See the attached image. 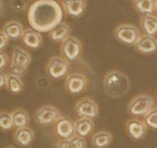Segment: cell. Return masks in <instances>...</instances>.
<instances>
[{"label": "cell", "mask_w": 157, "mask_h": 148, "mask_svg": "<svg viewBox=\"0 0 157 148\" xmlns=\"http://www.w3.org/2000/svg\"><path fill=\"white\" fill-rule=\"evenodd\" d=\"M32 57L30 54L21 47H15L12 51V60L9 65L10 74L22 77L30 66Z\"/></svg>", "instance_id": "cell-3"}, {"label": "cell", "mask_w": 157, "mask_h": 148, "mask_svg": "<svg viewBox=\"0 0 157 148\" xmlns=\"http://www.w3.org/2000/svg\"><path fill=\"white\" fill-rule=\"evenodd\" d=\"M144 121L148 128L157 130V107H154L145 117Z\"/></svg>", "instance_id": "cell-26"}, {"label": "cell", "mask_w": 157, "mask_h": 148, "mask_svg": "<svg viewBox=\"0 0 157 148\" xmlns=\"http://www.w3.org/2000/svg\"><path fill=\"white\" fill-rule=\"evenodd\" d=\"M75 134L81 138H86L90 136L94 130V123L89 118H80L75 121Z\"/></svg>", "instance_id": "cell-19"}, {"label": "cell", "mask_w": 157, "mask_h": 148, "mask_svg": "<svg viewBox=\"0 0 157 148\" xmlns=\"http://www.w3.org/2000/svg\"><path fill=\"white\" fill-rule=\"evenodd\" d=\"M56 148H73L71 140H59L57 143Z\"/></svg>", "instance_id": "cell-31"}, {"label": "cell", "mask_w": 157, "mask_h": 148, "mask_svg": "<svg viewBox=\"0 0 157 148\" xmlns=\"http://www.w3.org/2000/svg\"><path fill=\"white\" fill-rule=\"evenodd\" d=\"M88 85L87 77L80 72H74L67 75L64 81L66 92L71 95H79L85 92Z\"/></svg>", "instance_id": "cell-10"}, {"label": "cell", "mask_w": 157, "mask_h": 148, "mask_svg": "<svg viewBox=\"0 0 157 148\" xmlns=\"http://www.w3.org/2000/svg\"><path fill=\"white\" fill-rule=\"evenodd\" d=\"M12 122L15 129L29 127L30 124V116L22 108H16L11 113Z\"/></svg>", "instance_id": "cell-23"}, {"label": "cell", "mask_w": 157, "mask_h": 148, "mask_svg": "<svg viewBox=\"0 0 157 148\" xmlns=\"http://www.w3.org/2000/svg\"><path fill=\"white\" fill-rule=\"evenodd\" d=\"M9 39L2 31H0V52H3L9 45Z\"/></svg>", "instance_id": "cell-29"}, {"label": "cell", "mask_w": 157, "mask_h": 148, "mask_svg": "<svg viewBox=\"0 0 157 148\" xmlns=\"http://www.w3.org/2000/svg\"><path fill=\"white\" fill-rule=\"evenodd\" d=\"M70 69V62L62 56L55 55L49 58L45 68L48 76L53 80H60L67 77Z\"/></svg>", "instance_id": "cell-5"}, {"label": "cell", "mask_w": 157, "mask_h": 148, "mask_svg": "<svg viewBox=\"0 0 157 148\" xmlns=\"http://www.w3.org/2000/svg\"><path fill=\"white\" fill-rule=\"evenodd\" d=\"M21 41L26 48L36 50L42 45L43 38L41 33L32 28H27L24 30L21 36Z\"/></svg>", "instance_id": "cell-16"}, {"label": "cell", "mask_w": 157, "mask_h": 148, "mask_svg": "<svg viewBox=\"0 0 157 148\" xmlns=\"http://www.w3.org/2000/svg\"><path fill=\"white\" fill-rule=\"evenodd\" d=\"M71 29L69 25L64 21H61L48 32V35L52 41L55 42H63L66 38L71 36Z\"/></svg>", "instance_id": "cell-18"}, {"label": "cell", "mask_w": 157, "mask_h": 148, "mask_svg": "<svg viewBox=\"0 0 157 148\" xmlns=\"http://www.w3.org/2000/svg\"><path fill=\"white\" fill-rule=\"evenodd\" d=\"M113 141V136L109 132L100 130L94 134L91 138L92 145L95 148H107L110 147Z\"/></svg>", "instance_id": "cell-21"}, {"label": "cell", "mask_w": 157, "mask_h": 148, "mask_svg": "<svg viewBox=\"0 0 157 148\" xmlns=\"http://www.w3.org/2000/svg\"><path fill=\"white\" fill-rule=\"evenodd\" d=\"M103 86L105 93L112 98H121L128 93L130 88L129 77L124 72L112 70L104 77Z\"/></svg>", "instance_id": "cell-2"}, {"label": "cell", "mask_w": 157, "mask_h": 148, "mask_svg": "<svg viewBox=\"0 0 157 148\" xmlns=\"http://www.w3.org/2000/svg\"><path fill=\"white\" fill-rule=\"evenodd\" d=\"M63 9L55 0H36L28 10V21L38 32H49L62 21Z\"/></svg>", "instance_id": "cell-1"}, {"label": "cell", "mask_w": 157, "mask_h": 148, "mask_svg": "<svg viewBox=\"0 0 157 148\" xmlns=\"http://www.w3.org/2000/svg\"><path fill=\"white\" fill-rule=\"evenodd\" d=\"M2 32L9 40H18L21 38L24 32L23 26L19 21L12 20L9 21L3 25Z\"/></svg>", "instance_id": "cell-17"}, {"label": "cell", "mask_w": 157, "mask_h": 148, "mask_svg": "<svg viewBox=\"0 0 157 148\" xmlns=\"http://www.w3.org/2000/svg\"><path fill=\"white\" fill-rule=\"evenodd\" d=\"M6 88L12 95H18L21 93L24 89V83L21 77L13 74L8 75Z\"/></svg>", "instance_id": "cell-24"}, {"label": "cell", "mask_w": 157, "mask_h": 148, "mask_svg": "<svg viewBox=\"0 0 157 148\" xmlns=\"http://www.w3.org/2000/svg\"><path fill=\"white\" fill-rule=\"evenodd\" d=\"M61 6L67 15L79 18L85 12L87 0H61Z\"/></svg>", "instance_id": "cell-14"}, {"label": "cell", "mask_w": 157, "mask_h": 148, "mask_svg": "<svg viewBox=\"0 0 157 148\" xmlns=\"http://www.w3.org/2000/svg\"><path fill=\"white\" fill-rule=\"evenodd\" d=\"M60 52L64 59L69 62H74L79 60L82 55V44L78 38L71 35L61 42Z\"/></svg>", "instance_id": "cell-6"}, {"label": "cell", "mask_w": 157, "mask_h": 148, "mask_svg": "<svg viewBox=\"0 0 157 148\" xmlns=\"http://www.w3.org/2000/svg\"><path fill=\"white\" fill-rule=\"evenodd\" d=\"M9 63V58L6 52H0V71H3L8 65Z\"/></svg>", "instance_id": "cell-30"}, {"label": "cell", "mask_w": 157, "mask_h": 148, "mask_svg": "<svg viewBox=\"0 0 157 148\" xmlns=\"http://www.w3.org/2000/svg\"><path fill=\"white\" fill-rule=\"evenodd\" d=\"M75 110L79 118L94 120L99 115V107L98 103L90 97H84L80 98L75 104Z\"/></svg>", "instance_id": "cell-8"}, {"label": "cell", "mask_w": 157, "mask_h": 148, "mask_svg": "<svg viewBox=\"0 0 157 148\" xmlns=\"http://www.w3.org/2000/svg\"><path fill=\"white\" fill-rule=\"evenodd\" d=\"M35 139V132L29 127L17 128L14 132V141L17 145L21 147H29L33 144Z\"/></svg>", "instance_id": "cell-15"}, {"label": "cell", "mask_w": 157, "mask_h": 148, "mask_svg": "<svg viewBox=\"0 0 157 148\" xmlns=\"http://www.w3.org/2000/svg\"><path fill=\"white\" fill-rule=\"evenodd\" d=\"M70 140L73 148H87V143H86L85 138H81V137L75 134Z\"/></svg>", "instance_id": "cell-27"}, {"label": "cell", "mask_w": 157, "mask_h": 148, "mask_svg": "<svg viewBox=\"0 0 157 148\" xmlns=\"http://www.w3.org/2000/svg\"><path fill=\"white\" fill-rule=\"evenodd\" d=\"M133 7L142 15H153L156 12L157 0H133Z\"/></svg>", "instance_id": "cell-22"}, {"label": "cell", "mask_w": 157, "mask_h": 148, "mask_svg": "<svg viewBox=\"0 0 157 148\" xmlns=\"http://www.w3.org/2000/svg\"><path fill=\"white\" fill-rule=\"evenodd\" d=\"M156 12H157V6H156Z\"/></svg>", "instance_id": "cell-34"}, {"label": "cell", "mask_w": 157, "mask_h": 148, "mask_svg": "<svg viewBox=\"0 0 157 148\" xmlns=\"http://www.w3.org/2000/svg\"><path fill=\"white\" fill-rule=\"evenodd\" d=\"M140 27L145 35L155 36L157 34V15H142L140 21Z\"/></svg>", "instance_id": "cell-20"}, {"label": "cell", "mask_w": 157, "mask_h": 148, "mask_svg": "<svg viewBox=\"0 0 157 148\" xmlns=\"http://www.w3.org/2000/svg\"><path fill=\"white\" fill-rule=\"evenodd\" d=\"M8 75H6L3 71H0V89L6 88Z\"/></svg>", "instance_id": "cell-32"}, {"label": "cell", "mask_w": 157, "mask_h": 148, "mask_svg": "<svg viewBox=\"0 0 157 148\" xmlns=\"http://www.w3.org/2000/svg\"><path fill=\"white\" fill-rule=\"evenodd\" d=\"M54 133L59 140L71 139L75 135V121L67 116H61L54 124Z\"/></svg>", "instance_id": "cell-11"}, {"label": "cell", "mask_w": 157, "mask_h": 148, "mask_svg": "<svg viewBox=\"0 0 157 148\" xmlns=\"http://www.w3.org/2000/svg\"><path fill=\"white\" fill-rule=\"evenodd\" d=\"M133 46L135 50L141 55H152L157 52V39L155 36L144 34Z\"/></svg>", "instance_id": "cell-13"}, {"label": "cell", "mask_w": 157, "mask_h": 148, "mask_svg": "<svg viewBox=\"0 0 157 148\" xmlns=\"http://www.w3.org/2000/svg\"><path fill=\"white\" fill-rule=\"evenodd\" d=\"M11 6H12V8L14 10L18 12V11H21L25 9V2L24 0H12Z\"/></svg>", "instance_id": "cell-28"}, {"label": "cell", "mask_w": 157, "mask_h": 148, "mask_svg": "<svg viewBox=\"0 0 157 148\" xmlns=\"http://www.w3.org/2000/svg\"><path fill=\"white\" fill-rule=\"evenodd\" d=\"M154 107V100L148 95H138L129 103L127 111L134 118H144Z\"/></svg>", "instance_id": "cell-4"}, {"label": "cell", "mask_w": 157, "mask_h": 148, "mask_svg": "<svg viewBox=\"0 0 157 148\" xmlns=\"http://www.w3.org/2000/svg\"><path fill=\"white\" fill-rule=\"evenodd\" d=\"M61 116V112L56 107L46 104L40 107L36 111L34 115V119L40 126L48 127L55 124Z\"/></svg>", "instance_id": "cell-9"}, {"label": "cell", "mask_w": 157, "mask_h": 148, "mask_svg": "<svg viewBox=\"0 0 157 148\" xmlns=\"http://www.w3.org/2000/svg\"><path fill=\"white\" fill-rule=\"evenodd\" d=\"M5 148H15V147H13V146H8V147H6Z\"/></svg>", "instance_id": "cell-33"}, {"label": "cell", "mask_w": 157, "mask_h": 148, "mask_svg": "<svg viewBox=\"0 0 157 148\" xmlns=\"http://www.w3.org/2000/svg\"><path fill=\"white\" fill-rule=\"evenodd\" d=\"M125 128L127 135L132 140L139 141L147 136L148 127L144 121L133 118L127 121Z\"/></svg>", "instance_id": "cell-12"}, {"label": "cell", "mask_w": 157, "mask_h": 148, "mask_svg": "<svg viewBox=\"0 0 157 148\" xmlns=\"http://www.w3.org/2000/svg\"><path fill=\"white\" fill-rule=\"evenodd\" d=\"M113 35L116 40L126 45H134L141 36L140 29L132 24H121L115 29Z\"/></svg>", "instance_id": "cell-7"}, {"label": "cell", "mask_w": 157, "mask_h": 148, "mask_svg": "<svg viewBox=\"0 0 157 148\" xmlns=\"http://www.w3.org/2000/svg\"><path fill=\"white\" fill-rule=\"evenodd\" d=\"M14 127L11 113L7 111L0 112V130L9 131Z\"/></svg>", "instance_id": "cell-25"}]
</instances>
